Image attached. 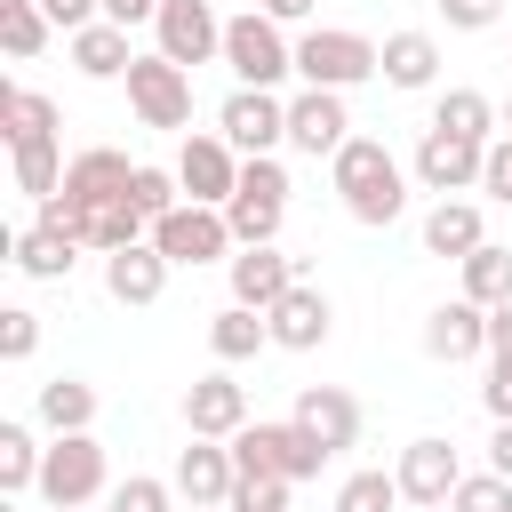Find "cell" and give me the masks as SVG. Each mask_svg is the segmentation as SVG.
<instances>
[{"mask_svg": "<svg viewBox=\"0 0 512 512\" xmlns=\"http://www.w3.org/2000/svg\"><path fill=\"white\" fill-rule=\"evenodd\" d=\"M328 176H336V200H344L352 224H368V232L400 224V208H408V176H400V160H392L376 136H352V144L328 160Z\"/></svg>", "mask_w": 512, "mask_h": 512, "instance_id": "obj_1", "label": "cell"}, {"mask_svg": "<svg viewBox=\"0 0 512 512\" xmlns=\"http://www.w3.org/2000/svg\"><path fill=\"white\" fill-rule=\"evenodd\" d=\"M368 72H384V48L368 32H344V24H312L296 40V80L304 88H360Z\"/></svg>", "mask_w": 512, "mask_h": 512, "instance_id": "obj_2", "label": "cell"}, {"mask_svg": "<svg viewBox=\"0 0 512 512\" xmlns=\"http://www.w3.org/2000/svg\"><path fill=\"white\" fill-rule=\"evenodd\" d=\"M224 64L240 72V88H280L296 72V40L280 32V16L248 8V16H224Z\"/></svg>", "mask_w": 512, "mask_h": 512, "instance_id": "obj_3", "label": "cell"}, {"mask_svg": "<svg viewBox=\"0 0 512 512\" xmlns=\"http://www.w3.org/2000/svg\"><path fill=\"white\" fill-rule=\"evenodd\" d=\"M280 208H288V168H280L272 152L240 160V192L224 200V224H232V240H240V248H256V240H280Z\"/></svg>", "mask_w": 512, "mask_h": 512, "instance_id": "obj_4", "label": "cell"}, {"mask_svg": "<svg viewBox=\"0 0 512 512\" xmlns=\"http://www.w3.org/2000/svg\"><path fill=\"white\" fill-rule=\"evenodd\" d=\"M232 464L240 472H280V480H312L328 464V448L288 416V424H240L232 432Z\"/></svg>", "mask_w": 512, "mask_h": 512, "instance_id": "obj_5", "label": "cell"}, {"mask_svg": "<svg viewBox=\"0 0 512 512\" xmlns=\"http://www.w3.org/2000/svg\"><path fill=\"white\" fill-rule=\"evenodd\" d=\"M40 496H48L56 512L96 504V496H104V448H96L88 432H56L48 456H40Z\"/></svg>", "mask_w": 512, "mask_h": 512, "instance_id": "obj_6", "label": "cell"}, {"mask_svg": "<svg viewBox=\"0 0 512 512\" xmlns=\"http://www.w3.org/2000/svg\"><path fill=\"white\" fill-rule=\"evenodd\" d=\"M152 248H160L168 264H216V256H232L240 240H232L224 208H208V200H184V208H168V216L152 224Z\"/></svg>", "mask_w": 512, "mask_h": 512, "instance_id": "obj_7", "label": "cell"}, {"mask_svg": "<svg viewBox=\"0 0 512 512\" xmlns=\"http://www.w3.org/2000/svg\"><path fill=\"white\" fill-rule=\"evenodd\" d=\"M128 104H136L144 128H184V120H192V72L152 48V56L128 64Z\"/></svg>", "mask_w": 512, "mask_h": 512, "instance_id": "obj_8", "label": "cell"}, {"mask_svg": "<svg viewBox=\"0 0 512 512\" xmlns=\"http://www.w3.org/2000/svg\"><path fill=\"white\" fill-rule=\"evenodd\" d=\"M216 128L232 136V152H240V160L280 152V144H288V104H280L272 88H232V96H224V112H216Z\"/></svg>", "mask_w": 512, "mask_h": 512, "instance_id": "obj_9", "label": "cell"}, {"mask_svg": "<svg viewBox=\"0 0 512 512\" xmlns=\"http://www.w3.org/2000/svg\"><path fill=\"white\" fill-rule=\"evenodd\" d=\"M152 32H160V56L184 64V72L208 64V56H224V16H216L208 0H160Z\"/></svg>", "mask_w": 512, "mask_h": 512, "instance_id": "obj_10", "label": "cell"}, {"mask_svg": "<svg viewBox=\"0 0 512 512\" xmlns=\"http://www.w3.org/2000/svg\"><path fill=\"white\" fill-rule=\"evenodd\" d=\"M288 144L312 152V160H336L352 144V112H344V88H304L288 96Z\"/></svg>", "mask_w": 512, "mask_h": 512, "instance_id": "obj_11", "label": "cell"}, {"mask_svg": "<svg viewBox=\"0 0 512 512\" xmlns=\"http://www.w3.org/2000/svg\"><path fill=\"white\" fill-rule=\"evenodd\" d=\"M480 160H488V144L448 136V128H424V144H416V184H424V192H440V200L480 192Z\"/></svg>", "mask_w": 512, "mask_h": 512, "instance_id": "obj_12", "label": "cell"}, {"mask_svg": "<svg viewBox=\"0 0 512 512\" xmlns=\"http://www.w3.org/2000/svg\"><path fill=\"white\" fill-rule=\"evenodd\" d=\"M176 184H184V200L224 208V200L240 192V152H232V136H224V128H216V136H184V152H176Z\"/></svg>", "mask_w": 512, "mask_h": 512, "instance_id": "obj_13", "label": "cell"}, {"mask_svg": "<svg viewBox=\"0 0 512 512\" xmlns=\"http://www.w3.org/2000/svg\"><path fill=\"white\" fill-rule=\"evenodd\" d=\"M392 480H400V504H448V496H456V480H464L456 440H440V432L408 440V448H400V464H392Z\"/></svg>", "mask_w": 512, "mask_h": 512, "instance_id": "obj_14", "label": "cell"}, {"mask_svg": "<svg viewBox=\"0 0 512 512\" xmlns=\"http://www.w3.org/2000/svg\"><path fill=\"white\" fill-rule=\"evenodd\" d=\"M224 272H232V304H248V312H272L304 272H296V256H280L272 240H256V248H232L224 256Z\"/></svg>", "mask_w": 512, "mask_h": 512, "instance_id": "obj_15", "label": "cell"}, {"mask_svg": "<svg viewBox=\"0 0 512 512\" xmlns=\"http://www.w3.org/2000/svg\"><path fill=\"white\" fill-rule=\"evenodd\" d=\"M424 352H432V360H472V352H488V304H472V296L432 304V312H424Z\"/></svg>", "mask_w": 512, "mask_h": 512, "instance_id": "obj_16", "label": "cell"}, {"mask_svg": "<svg viewBox=\"0 0 512 512\" xmlns=\"http://www.w3.org/2000/svg\"><path fill=\"white\" fill-rule=\"evenodd\" d=\"M168 272H176V264H168L152 240H128V248L104 256V288H112V304H160Z\"/></svg>", "mask_w": 512, "mask_h": 512, "instance_id": "obj_17", "label": "cell"}, {"mask_svg": "<svg viewBox=\"0 0 512 512\" xmlns=\"http://www.w3.org/2000/svg\"><path fill=\"white\" fill-rule=\"evenodd\" d=\"M264 320H272V344H280V352H320L336 312H328V296H320L312 280H296V288H288V296H280Z\"/></svg>", "mask_w": 512, "mask_h": 512, "instance_id": "obj_18", "label": "cell"}, {"mask_svg": "<svg viewBox=\"0 0 512 512\" xmlns=\"http://www.w3.org/2000/svg\"><path fill=\"white\" fill-rule=\"evenodd\" d=\"M248 424V392L216 368V376H200L192 392H184V432H200V440H232Z\"/></svg>", "mask_w": 512, "mask_h": 512, "instance_id": "obj_19", "label": "cell"}, {"mask_svg": "<svg viewBox=\"0 0 512 512\" xmlns=\"http://www.w3.org/2000/svg\"><path fill=\"white\" fill-rule=\"evenodd\" d=\"M296 424L336 456V448H352V440H360V400H352L344 384H304V392H296Z\"/></svg>", "mask_w": 512, "mask_h": 512, "instance_id": "obj_20", "label": "cell"}, {"mask_svg": "<svg viewBox=\"0 0 512 512\" xmlns=\"http://www.w3.org/2000/svg\"><path fill=\"white\" fill-rule=\"evenodd\" d=\"M232 480H240L232 440H200V432H192V448L176 456V496H184V504H224Z\"/></svg>", "mask_w": 512, "mask_h": 512, "instance_id": "obj_21", "label": "cell"}, {"mask_svg": "<svg viewBox=\"0 0 512 512\" xmlns=\"http://www.w3.org/2000/svg\"><path fill=\"white\" fill-rule=\"evenodd\" d=\"M72 64H80L88 80H128V64H136V48H128V24H112V16L80 24V32H72Z\"/></svg>", "mask_w": 512, "mask_h": 512, "instance_id": "obj_22", "label": "cell"}, {"mask_svg": "<svg viewBox=\"0 0 512 512\" xmlns=\"http://www.w3.org/2000/svg\"><path fill=\"white\" fill-rule=\"evenodd\" d=\"M8 168H16V192H24V200H48V192L64 184V168H72V160H64V144H56V128H48V136L8 144Z\"/></svg>", "mask_w": 512, "mask_h": 512, "instance_id": "obj_23", "label": "cell"}, {"mask_svg": "<svg viewBox=\"0 0 512 512\" xmlns=\"http://www.w3.org/2000/svg\"><path fill=\"white\" fill-rule=\"evenodd\" d=\"M480 240H488V224H480L472 200H432V216H424V248H432V256H456V264H464Z\"/></svg>", "mask_w": 512, "mask_h": 512, "instance_id": "obj_24", "label": "cell"}, {"mask_svg": "<svg viewBox=\"0 0 512 512\" xmlns=\"http://www.w3.org/2000/svg\"><path fill=\"white\" fill-rule=\"evenodd\" d=\"M384 80L408 88V96L432 88V80H440V40H432V32H392V40H384Z\"/></svg>", "mask_w": 512, "mask_h": 512, "instance_id": "obj_25", "label": "cell"}, {"mask_svg": "<svg viewBox=\"0 0 512 512\" xmlns=\"http://www.w3.org/2000/svg\"><path fill=\"white\" fill-rule=\"evenodd\" d=\"M16 264H24L32 280H72L80 240H72V232H56V224H32V232H16Z\"/></svg>", "mask_w": 512, "mask_h": 512, "instance_id": "obj_26", "label": "cell"}, {"mask_svg": "<svg viewBox=\"0 0 512 512\" xmlns=\"http://www.w3.org/2000/svg\"><path fill=\"white\" fill-rule=\"evenodd\" d=\"M208 344H216V360H256V352L272 344V320L248 312V304H224V312L208 320Z\"/></svg>", "mask_w": 512, "mask_h": 512, "instance_id": "obj_27", "label": "cell"}, {"mask_svg": "<svg viewBox=\"0 0 512 512\" xmlns=\"http://www.w3.org/2000/svg\"><path fill=\"white\" fill-rule=\"evenodd\" d=\"M40 424H48V432H88V424H96V384L48 376V384H40Z\"/></svg>", "mask_w": 512, "mask_h": 512, "instance_id": "obj_28", "label": "cell"}, {"mask_svg": "<svg viewBox=\"0 0 512 512\" xmlns=\"http://www.w3.org/2000/svg\"><path fill=\"white\" fill-rule=\"evenodd\" d=\"M432 128H448V136H472V144H496V104H488L480 88H448V96L432 104Z\"/></svg>", "mask_w": 512, "mask_h": 512, "instance_id": "obj_29", "label": "cell"}, {"mask_svg": "<svg viewBox=\"0 0 512 512\" xmlns=\"http://www.w3.org/2000/svg\"><path fill=\"white\" fill-rule=\"evenodd\" d=\"M40 456H48V448L32 440V424H16V416H8V424H0V488H8V496L40 488Z\"/></svg>", "mask_w": 512, "mask_h": 512, "instance_id": "obj_30", "label": "cell"}, {"mask_svg": "<svg viewBox=\"0 0 512 512\" xmlns=\"http://www.w3.org/2000/svg\"><path fill=\"white\" fill-rule=\"evenodd\" d=\"M464 296L496 312V304L512 296V248H496V240H480V248L464 256Z\"/></svg>", "mask_w": 512, "mask_h": 512, "instance_id": "obj_31", "label": "cell"}, {"mask_svg": "<svg viewBox=\"0 0 512 512\" xmlns=\"http://www.w3.org/2000/svg\"><path fill=\"white\" fill-rule=\"evenodd\" d=\"M48 128H56V104L32 96V88H16V80H0V136L24 144V136H48Z\"/></svg>", "mask_w": 512, "mask_h": 512, "instance_id": "obj_32", "label": "cell"}, {"mask_svg": "<svg viewBox=\"0 0 512 512\" xmlns=\"http://www.w3.org/2000/svg\"><path fill=\"white\" fill-rule=\"evenodd\" d=\"M48 32H56V24H48L40 0H8V8H0V48H8L16 64H32V56L48 48Z\"/></svg>", "mask_w": 512, "mask_h": 512, "instance_id": "obj_33", "label": "cell"}, {"mask_svg": "<svg viewBox=\"0 0 512 512\" xmlns=\"http://www.w3.org/2000/svg\"><path fill=\"white\" fill-rule=\"evenodd\" d=\"M288 488H296V480H280V472H240L224 504H232V512H288Z\"/></svg>", "mask_w": 512, "mask_h": 512, "instance_id": "obj_34", "label": "cell"}, {"mask_svg": "<svg viewBox=\"0 0 512 512\" xmlns=\"http://www.w3.org/2000/svg\"><path fill=\"white\" fill-rule=\"evenodd\" d=\"M448 512H512V480L504 472H464L456 496H448Z\"/></svg>", "mask_w": 512, "mask_h": 512, "instance_id": "obj_35", "label": "cell"}, {"mask_svg": "<svg viewBox=\"0 0 512 512\" xmlns=\"http://www.w3.org/2000/svg\"><path fill=\"white\" fill-rule=\"evenodd\" d=\"M392 504H400V480L392 472H352L336 488V512H392Z\"/></svg>", "mask_w": 512, "mask_h": 512, "instance_id": "obj_36", "label": "cell"}, {"mask_svg": "<svg viewBox=\"0 0 512 512\" xmlns=\"http://www.w3.org/2000/svg\"><path fill=\"white\" fill-rule=\"evenodd\" d=\"M128 200L160 224L168 208H184V184H176V168H136V184H128Z\"/></svg>", "mask_w": 512, "mask_h": 512, "instance_id": "obj_37", "label": "cell"}, {"mask_svg": "<svg viewBox=\"0 0 512 512\" xmlns=\"http://www.w3.org/2000/svg\"><path fill=\"white\" fill-rule=\"evenodd\" d=\"M168 488L176 480H152V472H128L112 496H104V512H168Z\"/></svg>", "mask_w": 512, "mask_h": 512, "instance_id": "obj_38", "label": "cell"}, {"mask_svg": "<svg viewBox=\"0 0 512 512\" xmlns=\"http://www.w3.org/2000/svg\"><path fill=\"white\" fill-rule=\"evenodd\" d=\"M32 352H40V312L8 304L0 312V360H32Z\"/></svg>", "mask_w": 512, "mask_h": 512, "instance_id": "obj_39", "label": "cell"}, {"mask_svg": "<svg viewBox=\"0 0 512 512\" xmlns=\"http://www.w3.org/2000/svg\"><path fill=\"white\" fill-rule=\"evenodd\" d=\"M480 192H488L496 208H512V136L488 144V160H480Z\"/></svg>", "mask_w": 512, "mask_h": 512, "instance_id": "obj_40", "label": "cell"}, {"mask_svg": "<svg viewBox=\"0 0 512 512\" xmlns=\"http://www.w3.org/2000/svg\"><path fill=\"white\" fill-rule=\"evenodd\" d=\"M432 8L448 16V32H488L504 16V0H432Z\"/></svg>", "mask_w": 512, "mask_h": 512, "instance_id": "obj_41", "label": "cell"}, {"mask_svg": "<svg viewBox=\"0 0 512 512\" xmlns=\"http://www.w3.org/2000/svg\"><path fill=\"white\" fill-rule=\"evenodd\" d=\"M480 400H488L496 424L512 416V352H488V384H480Z\"/></svg>", "mask_w": 512, "mask_h": 512, "instance_id": "obj_42", "label": "cell"}, {"mask_svg": "<svg viewBox=\"0 0 512 512\" xmlns=\"http://www.w3.org/2000/svg\"><path fill=\"white\" fill-rule=\"evenodd\" d=\"M40 8H48V24H56L64 40H72L80 24H96V16H104V0H40Z\"/></svg>", "mask_w": 512, "mask_h": 512, "instance_id": "obj_43", "label": "cell"}, {"mask_svg": "<svg viewBox=\"0 0 512 512\" xmlns=\"http://www.w3.org/2000/svg\"><path fill=\"white\" fill-rule=\"evenodd\" d=\"M488 352H512V296L488 312Z\"/></svg>", "mask_w": 512, "mask_h": 512, "instance_id": "obj_44", "label": "cell"}, {"mask_svg": "<svg viewBox=\"0 0 512 512\" xmlns=\"http://www.w3.org/2000/svg\"><path fill=\"white\" fill-rule=\"evenodd\" d=\"M488 472H504V480H512V416H504V424H496V440H488Z\"/></svg>", "mask_w": 512, "mask_h": 512, "instance_id": "obj_45", "label": "cell"}, {"mask_svg": "<svg viewBox=\"0 0 512 512\" xmlns=\"http://www.w3.org/2000/svg\"><path fill=\"white\" fill-rule=\"evenodd\" d=\"M104 16L112 24H144V16H160V0H104Z\"/></svg>", "mask_w": 512, "mask_h": 512, "instance_id": "obj_46", "label": "cell"}, {"mask_svg": "<svg viewBox=\"0 0 512 512\" xmlns=\"http://www.w3.org/2000/svg\"><path fill=\"white\" fill-rule=\"evenodd\" d=\"M320 0H264V16H280V24H304Z\"/></svg>", "mask_w": 512, "mask_h": 512, "instance_id": "obj_47", "label": "cell"}, {"mask_svg": "<svg viewBox=\"0 0 512 512\" xmlns=\"http://www.w3.org/2000/svg\"><path fill=\"white\" fill-rule=\"evenodd\" d=\"M192 512H232V504H192Z\"/></svg>", "mask_w": 512, "mask_h": 512, "instance_id": "obj_48", "label": "cell"}, {"mask_svg": "<svg viewBox=\"0 0 512 512\" xmlns=\"http://www.w3.org/2000/svg\"><path fill=\"white\" fill-rule=\"evenodd\" d=\"M504 136H512V104H504Z\"/></svg>", "mask_w": 512, "mask_h": 512, "instance_id": "obj_49", "label": "cell"}, {"mask_svg": "<svg viewBox=\"0 0 512 512\" xmlns=\"http://www.w3.org/2000/svg\"><path fill=\"white\" fill-rule=\"evenodd\" d=\"M80 512H96V504H80Z\"/></svg>", "mask_w": 512, "mask_h": 512, "instance_id": "obj_50", "label": "cell"}, {"mask_svg": "<svg viewBox=\"0 0 512 512\" xmlns=\"http://www.w3.org/2000/svg\"><path fill=\"white\" fill-rule=\"evenodd\" d=\"M504 64H512V56H504Z\"/></svg>", "mask_w": 512, "mask_h": 512, "instance_id": "obj_51", "label": "cell"}]
</instances>
